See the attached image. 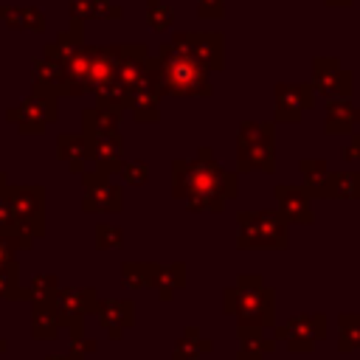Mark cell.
Returning a JSON list of instances; mask_svg holds the SVG:
<instances>
[{
    "mask_svg": "<svg viewBox=\"0 0 360 360\" xmlns=\"http://www.w3.org/2000/svg\"><path fill=\"white\" fill-rule=\"evenodd\" d=\"M183 264H172V267H158L155 270V278H152V284L160 290V295L163 298H172L174 295V290H180L183 287Z\"/></svg>",
    "mask_w": 360,
    "mask_h": 360,
    "instance_id": "obj_18",
    "label": "cell"
},
{
    "mask_svg": "<svg viewBox=\"0 0 360 360\" xmlns=\"http://www.w3.org/2000/svg\"><path fill=\"white\" fill-rule=\"evenodd\" d=\"M360 121V110L352 107L349 98H329L326 101V129L329 132H352V124Z\"/></svg>",
    "mask_w": 360,
    "mask_h": 360,
    "instance_id": "obj_13",
    "label": "cell"
},
{
    "mask_svg": "<svg viewBox=\"0 0 360 360\" xmlns=\"http://www.w3.org/2000/svg\"><path fill=\"white\" fill-rule=\"evenodd\" d=\"M96 346H98V343H96L93 338H84V340H82V338H73V352H76V354H87V352H96Z\"/></svg>",
    "mask_w": 360,
    "mask_h": 360,
    "instance_id": "obj_23",
    "label": "cell"
},
{
    "mask_svg": "<svg viewBox=\"0 0 360 360\" xmlns=\"http://www.w3.org/2000/svg\"><path fill=\"white\" fill-rule=\"evenodd\" d=\"M340 155H343L346 160H360V135H354V138L340 149Z\"/></svg>",
    "mask_w": 360,
    "mask_h": 360,
    "instance_id": "obj_22",
    "label": "cell"
},
{
    "mask_svg": "<svg viewBox=\"0 0 360 360\" xmlns=\"http://www.w3.org/2000/svg\"><path fill=\"white\" fill-rule=\"evenodd\" d=\"M211 340L208 338H202L194 326H188L186 329V335L177 340V349H174V357L172 360H200L202 354H208L211 352Z\"/></svg>",
    "mask_w": 360,
    "mask_h": 360,
    "instance_id": "obj_15",
    "label": "cell"
},
{
    "mask_svg": "<svg viewBox=\"0 0 360 360\" xmlns=\"http://www.w3.org/2000/svg\"><path fill=\"white\" fill-rule=\"evenodd\" d=\"M273 346H276V340L264 338V329L239 323V354H236V360H264V354H270Z\"/></svg>",
    "mask_w": 360,
    "mask_h": 360,
    "instance_id": "obj_11",
    "label": "cell"
},
{
    "mask_svg": "<svg viewBox=\"0 0 360 360\" xmlns=\"http://www.w3.org/2000/svg\"><path fill=\"white\" fill-rule=\"evenodd\" d=\"M323 315H295L276 329V338L287 343L290 352H312V346L326 335Z\"/></svg>",
    "mask_w": 360,
    "mask_h": 360,
    "instance_id": "obj_4",
    "label": "cell"
},
{
    "mask_svg": "<svg viewBox=\"0 0 360 360\" xmlns=\"http://www.w3.org/2000/svg\"><path fill=\"white\" fill-rule=\"evenodd\" d=\"M276 197H278V208H281V217L284 219H292V222H312V208H309V191L307 188H298V186H278L276 188Z\"/></svg>",
    "mask_w": 360,
    "mask_h": 360,
    "instance_id": "obj_9",
    "label": "cell"
},
{
    "mask_svg": "<svg viewBox=\"0 0 360 360\" xmlns=\"http://www.w3.org/2000/svg\"><path fill=\"white\" fill-rule=\"evenodd\" d=\"M62 318L56 312V307L51 301H37L34 304V315H31V335L34 340H53L59 335Z\"/></svg>",
    "mask_w": 360,
    "mask_h": 360,
    "instance_id": "obj_12",
    "label": "cell"
},
{
    "mask_svg": "<svg viewBox=\"0 0 360 360\" xmlns=\"http://www.w3.org/2000/svg\"><path fill=\"white\" fill-rule=\"evenodd\" d=\"M242 166L248 169H273V127L270 124H245L242 127Z\"/></svg>",
    "mask_w": 360,
    "mask_h": 360,
    "instance_id": "obj_3",
    "label": "cell"
},
{
    "mask_svg": "<svg viewBox=\"0 0 360 360\" xmlns=\"http://www.w3.org/2000/svg\"><path fill=\"white\" fill-rule=\"evenodd\" d=\"M22 290L17 287V267L6 264L0 267V298H20Z\"/></svg>",
    "mask_w": 360,
    "mask_h": 360,
    "instance_id": "obj_20",
    "label": "cell"
},
{
    "mask_svg": "<svg viewBox=\"0 0 360 360\" xmlns=\"http://www.w3.org/2000/svg\"><path fill=\"white\" fill-rule=\"evenodd\" d=\"M239 248H287V219L273 211L242 214Z\"/></svg>",
    "mask_w": 360,
    "mask_h": 360,
    "instance_id": "obj_2",
    "label": "cell"
},
{
    "mask_svg": "<svg viewBox=\"0 0 360 360\" xmlns=\"http://www.w3.org/2000/svg\"><path fill=\"white\" fill-rule=\"evenodd\" d=\"M312 65H315L312 68V73H315L312 87L315 90H321L329 98H349L352 96V70L340 68V62L335 56H329V59L318 56Z\"/></svg>",
    "mask_w": 360,
    "mask_h": 360,
    "instance_id": "obj_6",
    "label": "cell"
},
{
    "mask_svg": "<svg viewBox=\"0 0 360 360\" xmlns=\"http://www.w3.org/2000/svg\"><path fill=\"white\" fill-rule=\"evenodd\" d=\"M326 197L338 200H360V172H329Z\"/></svg>",
    "mask_w": 360,
    "mask_h": 360,
    "instance_id": "obj_14",
    "label": "cell"
},
{
    "mask_svg": "<svg viewBox=\"0 0 360 360\" xmlns=\"http://www.w3.org/2000/svg\"><path fill=\"white\" fill-rule=\"evenodd\" d=\"M96 312H98L110 338H121L127 332V326L132 323V304L129 301H98Z\"/></svg>",
    "mask_w": 360,
    "mask_h": 360,
    "instance_id": "obj_10",
    "label": "cell"
},
{
    "mask_svg": "<svg viewBox=\"0 0 360 360\" xmlns=\"http://www.w3.org/2000/svg\"><path fill=\"white\" fill-rule=\"evenodd\" d=\"M166 82L174 93H208L202 65L191 56H166L163 59Z\"/></svg>",
    "mask_w": 360,
    "mask_h": 360,
    "instance_id": "obj_5",
    "label": "cell"
},
{
    "mask_svg": "<svg viewBox=\"0 0 360 360\" xmlns=\"http://www.w3.org/2000/svg\"><path fill=\"white\" fill-rule=\"evenodd\" d=\"M6 264H8V239L0 236V267H6Z\"/></svg>",
    "mask_w": 360,
    "mask_h": 360,
    "instance_id": "obj_25",
    "label": "cell"
},
{
    "mask_svg": "<svg viewBox=\"0 0 360 360\" xmlns=\"http://www.w3.org/2000/svg\"><path fill=\"white\" fill-rule=\"evenodd\" d=\"M301 172H304L309 197H326V177H329L326 163L323 160H301Z\"/></svg>",
    "mask_w": 360,
    "mask_h": 360,
    "instance_id": "obj_17",
    "label": "cell"
},
{
    "mask_svg": "<svg viewBox=\"0 0 360 360\" xmlns=\"http://www.w3.org/2000/svg\"><path fill=\"white\" fill-rule=\"evenodd\" d=\"M338 346L340 352L360 349V312H343L338 318Z\"/></svg>",
    "mask_w": 360,
    "mask_h": 360,
    "instance_id": "obj_16",
    "label": "cell"
},
{
    "mask_svg": "<svg viewBox=\"0 0 360 360\" xmlns=\"http://www.w3.org/2000/svg\"><path fill=\"white\" fill-rule=\"evenodd\" d=\"M56 312L62 318V323H76L82 321L87 312H96V290H62L56 295Z\"/></svg>",
    "mask_w": 360,
    "mask_h": 360,
    "instance_id": "obj_8",
    "label": "cell"
},
{
    "mask_svg": "<svg viewBox=\"0 0 360 360\" xmlns=\"http://www.w3.org/2000/svg\"><path fill=\"white\" fill-rule=\"evenodd\" d=\"M3 352H6V340L0 338V354H3Z\"/></svg>",
    "mask_w": 360,
    "mask_h": 360,
    "instance_id": "obj_27",
    "label": "cell"
},
{
    "mask_svg": "<svg viewBox=\"0 0 360 360\" xmlns=\"http://www.w3.org/2000/svg\"><path fill=\"white\" fill-rule=\"evenodd\" d=\"M155 270L158 267H152V264H124V284L127 287H146V284H152Z\"/></svg>",
    "mask_w": 360,
    "mask_h": 360,
    "instance_id": "obj_19",
    "label": "cell"
},
{
    "mask_svg": "<svg viewBox=\"0 0 360 360\" xmlns=\"http://www.w3.org/2000/svg\"><path fill=\"white\" fill-rule=\"evenodd\" d=\"M225 312H236L242 326H273V290L259 276H242L236 287L225 292Z\"/></svg>",
    "mask_w": 360,
    "mask_h": 360,
    "instance_id": "obj_1",
    "label": "cell"
},
{
    "mask_svg": "<svg viewBox=\"0 0 360 360\" xmlns=\"http://www.w3.org/2000/svg\"><path fill=\"white\" fill-rule=\"evenodd\" d=\"M28 292L34 295V301H51V295L56 292V278L53 276H37Z\"/></svg>",
    "mask_w": 360,
    "mask_h": 360,
    "instance_id": "obj_21",
    "label": "cell"
},
{
    "mask_svg": "<svg viewBox=\"0 0 360 360\" xmlns=\"http://www.w3.org/2000/svg\"><path fill=\"white\" fill-rule=\"evenodd\" d=\"M315 104L312 84H278L276 87V115L284 121H298L304 110Z\"/></svg>",
    "mask_w": 360,
    "mask_h": 360,
    "instance_id": "obj_7",
    "label": "cell"
},
{
    "mask_svg": "<svg viewBox=\"0 0 360 360\" xmlns=\"http://www.w3.org/2000/svg\"><path fill=\"white\" fill-rule=\"evenodd\" d=\"M326 3H329V6H352L354 0H326Z\"/></svg>",
    "mask_w": 360,
    "mask_h": 360,
    "instance_id": "obj_26",
    "label": "cell"
},
{
    "mask_svg": "<svg viewBox=\"0 0 360 360\" xmlns=\"http://www.w3.org/2000/svg\"><path fill=\"white\" fill-rule=\"evenodd\" d=\"M11 208L17 211V217L22 214V202H11ZM25 217H39V202H34V205H25Z\"/></svg>",
    "mask_w": 360,
    "mask_h": 360,
    "instance_id": "obj_24",
    "label": "cell"
}]
</instances>
